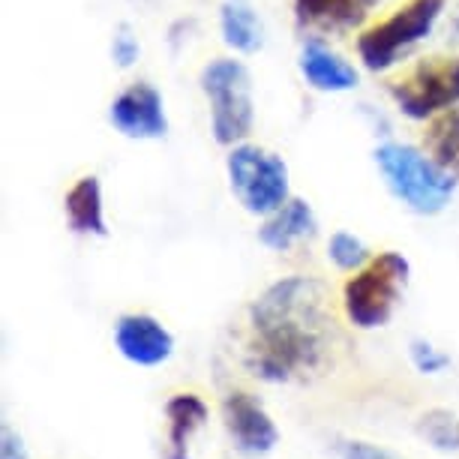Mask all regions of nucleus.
<instances>
[{"label": "nucleus", "instance_id": "18", "mask_svg": "<svg viewBox=\"0 0 459 459\" xmlns=\"http://www.w3.org/2000/svg\"><path fill=\"white\" fill-rule=\"evenodd\" d=\"M414 429H418V436L427 441L432 450L459 454V414L447 409H432L427 414H420Z\"/></svg>", "mask_w": 459, "mask_h": 459}, {"label": "nucleus", "instance_id": "21", "mask_svg": "<svg viewBox=\"0 0 459 459\" xmlns=\"http://www.w3.org/2000/svg\"><path fill=\"white\" fill-rule=\"evenodd\" d=\"M336 456L340 459H400L391 450L372 445V441H360V438H345L336 441Z\"/></svg>", "mask_w": 459, "mask_h": 459}, {"label": "nucleus", "instance_id": "23", "mask_svg": "<svg viewBox=\"0 0 459 459\" xmlns=\"http://www.w3.org/2000/svg\"><path fill=\"white\" fill-rule=\"evenodd\" d=\"M0 459H30L28 445L13 427H4L0 432Z\"/></svg>", "mask_w": 459, "mask_h": 459}, {"label": "nucleus", "instance_id": "10", "mask_svg": "<svg viewBox=\"0 0 459 459\" xmlns=\"http://www.w3.org/2000/svg\"><path fill=\"white\" fill-rule=\"evenodd\" d=\"M175 345V333L151 313H126L115 325V349L133 367H162L166 360H171Z\"/></svg>", "mask_w": 459, "mask_h": 459}, {"label": "nucleus", "instance_id": "6", "mask_svg": "<svg viewBox=\"0 0 459 459\" xmlns=\"http://www.w3.org/2000/svg\"><path fill=\"white\" fill-rule=\"evenodd\" d=\"M445 13V0H405L400 10L358 37V55L369 73H385L405 51L427 39Z\"/></svg>", "mask_w": 459, "mask_h": 459}, {"label": "nucleus", "instance_id": "8", "mask_svg": "<svg viewBox=\"0 0 459 459\" xmlns=\"http://www.w3.org/2000/svg\"><path fill=\"white\" fill-rule=\"evenodd\" d=\"M108 124L124 138H133V142H157V138H166L169 117H166L162 93L147 82L129 84L126 91H120L111 100Z\"/></svg>", "mask_w": 459, "mask_h": 459}, {"label": "nucleus", "instance_id": "9", "mask_svg": "<svg viewBox=\"0 0 459 459\" xmlns=\"http://www.w3.org/2000/svg\"><path fill=\"white\" fill-rule=\"evenodd\" d=\"M222 423L231 445L244 456H267L280 445V429L267 409L247 391H231L222 400Z\"/></svg>", "mask_w": 459, "mask_h": 459}, {"label": "nucleus", "instance_id": "2", "mask_svg": "<svg viewBox=\"0 0 459 459\" xmlns=\"http://www.w3.org/2000/svg\"><path fill=\"white\" fill-rule=\"evenodd\" d=\"M376 166L391 195L411 213L436 216L456 193V175L441 169L423 147L385 142L376 147Z\"/></svg>", "mask_w": 459, "mask_h": 459}, {"label": "nucleus", "instance_id": "16", "mask_svg": "<svg viewBox=\"0 0 459 459\" xmlns=\"http://www.w3.org/2000/svg\"><path fill=\"white\" fill-rule=\"evenodd\" d=\"M222 42L238 55H255L264 46V24L253 0H222L220 4Z\"/></svg>", "mask_w": 459, "mask_h": 459}, {"label": "nucleus", "instance_id": "15", "mask_svg": "<svg viewBox=\"0 0 459 459\" xmlns=\"http://www.w3.org/2000/svg\"><path fill=\"white\" fill-rule=\"evenodd\" d=\"M162 411H166V427H169L162 459H189V441L207 423L211 409H207V403L198 394H175L169 396Z\"/></svg>", "mask_w": 459, "mask_h": 459}, {"label": "nucleus", "instance_id": "20", "mask_svg": "<svg viewBox=\"0 0 459 459\" xmlns=\"http://www.w3.org/2000/svg\"><path fill=\"white\" fill-rule=\"evenodd\" d=\"M409 360L420 376H441V372L450 369L447 354L441 349H436L429 340H423V336H414V340L409 342Z\"/></svg>", "mask_w": 459, "mask_h": 459}, {"label": "nucleus", "instance_id": "3", "mask_svg": "<svg viewBox=\"0 0 459 459\" xmlns=\"http://www.w3.org/2000/svg\"><path fill=\"white\" fill-rule=\"evenodd\" d=\"M411 264L403 253H378L342 285V313L358 331H376L394 318L409 285Z\"/></svg>", "mask_w": 459, "mask_h": 459}, {"label": "nucleus", "instance_id": "17", "mask_svg": "<svg viewBox=\"0 0 459 459\" xmlns=\"http://www.w3.org/2000/svg\"><path fill=\"white\" fill-rule=\"evenodd\" d=\"M423 151L447 171L459 166V108L441 111L438 117L429 120L427 135H423Z\"/></svg>", "mask_w": 459, "mask_h": 459}, {"label": "nucleus", "instance_id": "13", "mask_svg": "<svg viewBox=\"0 0 459 459\" xmlns=\"http://www.w3.org/2000/svg\"><path fill=\"white\" fill-rule=\"evenodd\" d=\"M378 0H291L294 19L307 30L345 33L367 22Z\"/></svg>", "mask_w": 459, "mask_h": 459}, {"label": "nucleus", "instance_id": "4", "mask_svg": "<svg viewBox=\"0 0 459 459\" xmlns=\"http://www.w3.org/2000/svg\"><path fill=\"white\" fill-rule=\"evenodd\" d=\"M202 93L211 106V129L222 147L244 144L253 135L255 102H253V75L244 60L216 57L202 69Z\"/></svg>", "mask_w": 459, "mask_h": 459}, {"label": "nucleus", "instance_id": "5", "mask_svg": "<svg viewBox=\"0 0 459 459\" xmlns=\"http://www.w3.org/2000/svg\"><path fill=\"white\" fill-rule=\"evenodd\" d=\"M225 175L229 186L247 213L253 216H271L273 211L291 198L289 186V166L282 157L264 151L258 144H235L225 157Z\"/></svg>", "mask_w": 459, "mask_h": 459}, {"label": "nucleus", "instance_id": "14", "mask_svg": "<svg viewBox=\"0 0 459 459\" xmlns=\"http://www.w3.org/2000/svg\"><path fill=\"white\" fill-rule=\"evenodd\" d=\"M64 213L75 235L88 238H108L106 222V202H102V184L97 175H84L66 189Z\"/></svg>", "mask_w": 459, "mask_h": 459}, {"label": "nucleus", "instance_id": "1", "mask_svg": "<svg viewBox=\"0 0 459 459\" xmlns=\"http://www.w3.org/2000/svg\"><path fill=\"white\" fill-rule=\"evenodd\" d=\"M327 289L309 276H282L249 307L247 367L267 385L307 376L322 367L331 336Z\"/></svg>", "mask_w": 459, "mask_h": 459}, {"label": "nucleus", "instance_id": "22", "mask_svg": "<svg viewBox=\"0 0 459 459\" xmlns=\"http://www.w3.org/2000/svg\"><path fill=\"white\" fill-rule=\"evenodd\" d=\"M138 55H142V46H138L135 33L129 28H120L115 33V39H111V57H115V64L120 69H129L138 60Z\"/></svg>", "mask_w": 459, "mask_h": 459}, {"label": "nucleus", "instance_id": "11", "mask_svg": "<svg viewBox=\"0 0 459 459\" xmlns=\"http://www.w3.org/2000/svg\"><path fill=\"white\" fill-rule=\"evenodd\" d=\"M298 69H300L303 82H307L313 91H322V93L354 91L360 82L358 69H354L342 55H336L333 48H327L325 42H318V39L303 42L300 57H298Z\"/></svg>", "mask_w": 459, "mask_h": 459}, {"label": "nucleus", "instance_id": "12", "mask_svg": "<svg viewBox=\"0 0 459 459\" xmlns=\"http://www.w3.org/2000/svg\"><path fill=\"white\" fill-rule=\"evenodd\" d=\"M316 231H318V220L313 204L307 198L291 195L280 211L264 216L262 229H258V244L273 249V253H289L300 240L316 238Z\"/></svg>", "mask_w": 459, "mask_h": 459}, {"label": "nucleus", "instance_id": "19", "mask_svg": "<svg viewBox=\"0 0 459 459\" xmlns=\"http://www.w3.org/2000/svg\"><path fill=\"white\" fill-rule=\"evenodd\" d=\"M327 258H331L342 273H354L369 262L372 253L358 235H351V231H333L331 240H327Z\"/></svg>", "mask_w": 459, "mask_h": 459}, {"label": "nucleus", "instance_id": "7", "mask_svg": "<svg viewBox=\"0 0 459 459\" xmlns=\"http://www.w3.org/2000/svg\"><path fill=\"white\" fill-rule=\"evenodd\" d=\"M387 91L409 120L438 117L459 106V57H423Z\"/></svg>", "mask_w": 459, "mask_h": 459}]
</instances>
